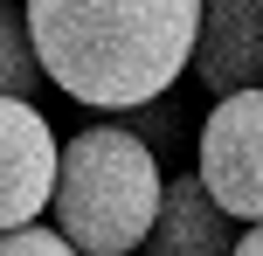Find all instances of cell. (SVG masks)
Returning a JSON list of instances; mask_svg holds the SVG:
<instances>
[{
  "label": "cell",
  "instance_id": "1",
  "mask_svg": "<svg viewBox=\"0 0 263 256\" xmlns=\"http://www.w3.org/2000/svg\"><path fill=\"white\" fill-rule=\"evenodd\" d=\"M21 21L55 90L125 118L187 76L201 0H21Z\"/></svg>",
  "mask_w": 263,
  "mask_h": 256
},
{
  "label": "cell",
  "instance_id": "2",
  "mask_svg": "<svg viewBox=\"0 0 263 256\" xmlns=\"http://www.w3.org/2000/svg\"><path fill=\"white\" fill-rule=\"evenodd\" d=\"M166 194V166L153 146L125 132L118 118L83 125L63 139L55 152V201H49V229L63 235L77 256H132L145 249Z\"/></svg>",
  "mask_w": 263,
  "mask_h": 256
},
{
  "label": "cell",
  "instance_id": "3",
  "mask_svg": "<svg viewBox=\"0 0 263 256\" xmlns=\"http://www.w3.org/2000/svg\"><path fill=\"white\" fill-rule=\"evenodd\" d=\"M194 180L229 222H263V83L215 97L194 139Z\"/></svg>",
  "mask_w": 263,
  "mask_h": 256
},
{
  "label": "cell",
  "instance_id": "4",
  "mask_svg": "<svg viewBox=\"0 0 263 256\" xmlns=\"http://www.w3.org/2000/svg\"><path fill=\"white\" fill-rule=\"evenodd\" d=\"M55 125L28 97H0V235L28 229L55 201Z\"/></svg>",
  "mask_w": 263,
  "mask_h": 256
},
{
  "label": "cell",
  "instance_id": "5",
  "mask_svg": "<svg viewBox=\"0 0 263 256\" xmlns=\"http://www.w3.org/2000/svg\"><path fill=\"white\" fill-rule=\"evenodd\" d=\"M187 76L215 97H236L263 83V0H201Z\"/></svg>",
  "mask_w": 263,
  "mask_h": 256
},
{
  "label": "cell",
  "instance_id": "6",
  "mask_svg": "<svg viewBox=\"0 0 263 256\" xmlns=\"http://www.w3.org/2000/svg\"><path fill=\"white\" fill-rule=\"evenodd\" d=\"M236 235L242 229L208 201V187H201L194 173H173L166 194H159V215H153L145 249H153V256H229Z\"/></svg>",
  "mask_w": 263,
  "mask_h": 256
},
{
  "label": "cell",
  "instance_id": "7",
  "mask_svg": "<svg viewBox=\"0 0 263 256\" xmlns=\"http://www.w3.org/2000/svg\"><path fill=\"white\" fill-rule=\"evenodd\" d=\"M42 83H49V76H42V63H35V42H28L21 7L0 0V97H28V104H35Z\"/></svg>",
  "mask_w": 263,
  "mask_h": 256
},
{
  "label": "cell",
  "instance_id": "8",
  "mask_svg": "<svg viewBox=\"0 0 263 256\" xmlns=\"http://www.w3.org/2000/svg\"><path fill=\"white\" fill-rule=\"evenodd\" d=\"M125 132L139 139V146H153V152H166L173 139H180V111H173V97H159V104H139V111H125Z\"/></svg>",
  "mask_w": 263,
  "mask_h": 256
},
{
  "label": "cell",
  "instance_id": "9",
  "mask_svg": "<svg viewBox=\"0 0 263 256\" xmlns=\"http://www.w3.org/2000/svg\"><path fill=\"white\" fill-rule=\"evenodd\" d=\"M0 256H77L49 222H28V229H7L0 235Z\"/></svg>",
  "mask_w": 263,
  "mask_h": 256
},
{
  "label": "cell",
  "instance_id": "10",
  "mask_svg": "<svg viewBox=\"0 0 263 256\" xmlns=\"http://www.w3.org/2000/svg\"><path fill=\"white\" fill-rule=\"evenodd\" d=\"M229 256H263V222H250V229L236 235V249H229Z\"/></svg>",
  "mask_w": 263,
  "mask_h": 256
}]
</instances>
